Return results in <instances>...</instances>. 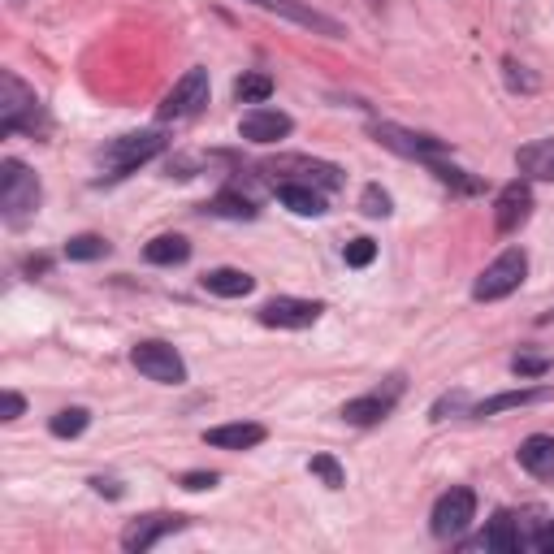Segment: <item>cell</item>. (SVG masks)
<instances>
[{
    "label": "cell",
    "instance_id": "obj_1",
    "mask_svg": "<svg viewBox=\"0 0 554 554\" xmlns=\"http://www.w3.org/2000/svg\"><path fill=\"white\" fill-rule=\"evenodd\" d=\"M0 130H22V135H31V139H44L52 130L39 96L13 70L0 74Z\"/></svg>",
    "mask_w": 554,
    "mask_h": 554
},
{
    "label": "cell",
    "instance_id": "obj_2",
    "mask_svg": "<svg viewBox=\"0 0 554 554\" xmlns=\"http://www.w3.org/2000/svg\"><path fill=\"white\" fill-rule=\"evenodd\" d=\"M39 200H44V187L39 178L26 169L22 161H0V213H5V226L22 230L26 221L39 213Z\"/></svg>",
    "mask_w": 554,
    "mask_h": 554
},
{
    "label": "cell",
    "instance_id": "obj_3",
    "mask_svg": "<svg viewBox=\"0 0 554 554\" xmlns=\"http://www.w3.org/2000/svg\"><path fill=\"white\" fill-rule=\"evenodd\" d=\"M524 273H529V256H524L520 247H507L494 265H485V273L477 277V286H472V299H481V303L507 299L511 290H520Z\"/></svg>",
    "mask_w": 554,
    "mask_h": 554
},
{
    "label": "cell",
    "instance_id": "obj_4",
    "mask_svg": "<svg viewBox=\"0 0 554 554\" xmlns=\"http://www.w3.org/2000/svg\"><path fill=\"white\" fill-rule=\"evenodd\" d=\"M130 364H135L148 381H161V386H182V381H187V364H182V355L169 347V342H161V338L135 342Z\"/></svg>",
    "mask_w": 554,
    "mask_h": 554
},
{
    "label": "cell",
    "instance_id": "obj_5",
    "mask_svg": "<svg viewBox=\"0 0 554 554\" xmlns=\"http://www.w3.org/2000/svg\"><path fill=\"white\" fill-rule=\"evenodd\" d=\"M260 169L282 182H308V187H321V191L342 187V169L329 161H312V156H273V161H265Z\"/></svg>",
    "mask_w": 554,
    "mask_h": 554
},
{
    "label": "cell",
    "instance_id": "obj_6",
    "mask_svg": "<svg viewBox=\"0 0 554 554\" xmlns=\"http://www.w3.org/2000/svg\"><path fill=\"white\" fill-rule=\"evenodd\" d=\"M165 152V135L161 130H139V135H122L113 139L109 148H104V165L113 169V178L130 174V169H139L143 161H152V156Z\"/></svg>",
    "mask_w": 554,
    "mask_h": 554
},
{
    "label": "cell",
    "instance_id": "obj_7",
    "mask_svg": "<svg viewBox=\"0 0 554 554\" xmlns=\"http://www.w3.org/2000/svg\"><path fill=\"white\" fill-rule=\"evenodd\" d=\"M472 516H477V494L468 490V485H455V490H446L438 498V507H433V537H442V542H451V537H459L472 524Z\"/></svg>",
    "mask_w": 554,
    "mask_h": 554
},
{
    "label": "cell",
    "instance_id": "obj_8",
    "mask_svg": "<svg viewBox=\"0 0 554 554\" xmlns=\"http://www.w3.org/2000/svg\"><path fill=\"white\" fill-rule=\"evenodd\" d=\"M208 104V70H187L174 83V91L161 100V122H178V117H195Z\"/></svg>",
    "mask_w": 554,
    "mask_h": 554
},
{
    "label": "cell",
    "instance_id": "obj_9",
    "mask_svg": "<svg viewBox=\"0 0 554 554\" xmlns=\"http://www.w3.org/2000/svg\"><path fill=\"white\" fill-rule=\"evenodd\" d=\"M399 394H403V381L390 377L386 390H373V394H360V399L342 403V420H347V425H360V429L364 425H377V420L390 416V407L399 403Z\"/></svg>",
    "mask_w": 554,
    "mask_h": 554
},
{
    "label": "cell",
    "instance_id": "obj_10",
    "mask_svg": "<svg viewBox=\"0 0 554 554\" xmlns=\"http://www.w3.org/2000/svg\"><path fill=\"white\" fill-rule=\"evenodd\" d=\"M373 139L381 143V148H390V152L416 156V161H429V156L446 152V143H442V139H433V135H412V130L390 126V122H373Z\"/></svg>",
    "mask_w": 554,
    "mask_h": 554
},
{
    "label": "cell",
    "instance_id": "obj_11",
    "mask_svg": "<svg viewBox=\"0 0 554 554\" xmlns=\"http://www.w3.org/2000/svg\"><path fill=\"white\" fill-rule=\"evenodd\" d=\"M325 308L316 299H269L265 308H260V325L269 329H308L316 325V316Z\"/></svg>",
    "mask_w": 554,
    "mask_h": 554
},
{
    "label": "cell",
    "instance_id": "obj_12",
    "mask_svg": "<svg viewBox=\"0 0 554 554\" xmlns=\"http://www.w3.org/2000/svg\"><path fill=\"white\" fill-rule=\"evenodd\" d=\"M187 529V516H143V520H130L126 524V533H122V546L130 554H143V550H152L161 537L169 533H182Z\"/></svg>",
    "mask_w": 554,
    "mask_h": 554
},
{
    "label": "cell",
    "instance_id": "obj_13",
    "mask_svg": "<svg viewBox=\"0 0 554 554\" xmlns=\"http://www.w3.org/2000/svg\"><path fill=\"white\" fill-rule=\"evenodd\" d=\"M290 130H295V122H290L282 109H265V104H252L239 122V135L247 143H277V139H286Z\"/></svg>",
    "mask_w": 554,
    "mask_h": 554
},
{
    "label": "cell",
    "instance_id": "obj_14",
    "mask_svg": "<svg viewBox=\"0 0 554 554\" xmlns=\"http://www.w3.org/2000/svg\"><path fill=\"white\" fill-rule=\"evenodd\" d=\"M529 213H533L529 182H507V187L498 191V204H494V226H498V234L520 230L524 221H529Z\"/></svg>",
    "mask_w": 554,
    "mask_h": 554
},
{
    "label": "cell",
    "instance_id": "obj_15",
    "mask_svg": "<svg viewBox=\"0 0 554 554\" xmlns=\"http://www.w3.org/2000/svg\"><path fill=\"white\" fill-rule=\"evenodd\" d=\"M252 5H260L265 13H277V18H286V22L308 26V31H321V35H342V26H338L334 18L316 13L312 5H303V0H252Z\"/></svg>",
    "mask_w": 554,
    "mask_h": 554
},
{
    "label": "cell",
    "instance_id": "obj_16",
    "mask_svg": "<svg viewBox=\"0 0 554 554\" xmlns=\"http://www.w3.org/2000/svg\"><path fill=\"white\" fill-rule=\"evenodd\" d=\"M208 446H221V451H252V446L265 442V425H252V420H239V425H217L204 433Z\"/></svg>",
    "mask_w": 554,
    "mask_h": 554
},
{
    "label": "cell",
    "instance_id": "obj_17",
    "mask_svg": "<svg viewBox=\"0 0 554 554\" xmlns=\"http://www.w3.org/2000/svg\"><path fill=\"white\" fill-rule=\"evenodd\" d=\"M520 468H529L533 477H542V481H554V438H546V433H533V438H524L520 442Z\"/></svg>",
    "mask_w": 554,
    "mask_h": 554
},
{
    "label": "cell",
    "instance_id": "obj_18",
    "mask_svg": "<svg viewBox=\"0 0 554 554\" xmlns=\"http://www.w3.org/2000/svg\"><path fill=\"white\" fill-rule=\"evenodd\" d=\"M277 200H282L290 213H299V217H321L325 213L321 187H308V182H277Z\"/></svg>",
    "mask_w": 554,
    "mask_h": 554
},
{
    "label": "cell",
    "instance_id": "obj_19",
    "mask_svg": "<svg viewBox=\"0 0 554 554\" xmlns=\"http://www.w3.org/2000/svg\"><path fill=\"white\" fill-rule=\"evenodd\" d=\"M516 165H520L524 178L554 182V139H537V143H529V148H520Z\"/></svg>",
    "mask_w": 554,
    "mask_h": 554
},
{
    "label": "cell",
    "instance_id": "obj_20",
    "mask_svg": "<svg viewBox=\"0 0 554 554\" xmlns=\"http://www.w3.org/2000/svg\"><path fill=\"white\" fill-rule=\"evenodd\" d=\"M204 290L208 295H221V299H243L256 290V277L243 269H213V273H204Z\"/></svg>",
    "mask_w": 554,
    "mask_h": 554
},
{
    "label": "cell",
    "instance_id": "obj_21",
    "mask_svg": "<svg viewBox=\"0 0 554 554\" xmlns=\"http://www.w3.org/2000/svg\"><path fill=\"white\" fill-rule=\"evenodd\" d=\"M481 546L485 550H498V554H511V550H520V520H516V511H498L494 524L485 529L481 537Z\"/></svg>",
    "mask_w": 554,
    "mask_h": 554
},
{
    "label": "cell",
    "instance_id": "obj_22",
    "mask_svg": "<svg viewBox=\"0 0 554 554\" xmlns=\"http://www.w3.org/2000/svg\"><path fill=\"white\" fill-rule=\"evenodd\" d=\"M550 390L546 386H533V390H507V394H494L472 407V416H498V412H511V407H529V403H546Z\"/></svg>",
    "mask_w": 554,
    "mask_h": 554
},
{
    "label": "cell",
    "instance_id": "obj_23",
    "mask_svg": "<svg viewBox=\"0 0 554 554\" xmlns=\"http://www.w3.org/2000/svg\"><path fill=\"white\" fill-rule=\"evenodd\" d=\"M143 256H148L152 265H182V260L191 256V243L182 239V234H161V239H152L143 247Z\"/></svg>",
    "mask_w": 554,
    "mask_h": 554
},
{
    "label": "cell",
    "instance_id": "obj_24",
    "mask_svg": "<svg viewBox=\"0 0 554 554\" xmlns=\"http://www.w3.org/2000/svg\"><path fill=\"white\" fill-rule=\"evenodd\" d=\"M269 96H273V78L260 74V70L243 74L239 83H234V100H239V104H265Z\"/></svg>",
    "mask_w": 554,
    "mask_h": 554
},
{
    "label": "cell",
    "instance_id": "obj_25",
    "mask_svg": "<svg viewBox=\"0 0 554 554\" xmlns=\"http://www.w3.org/2000/svg\"><path fill=\"white\" fill-rule=\"evenodd\" d=\"M91 425V412L87 407H61L57 416L48 420V429H52V438H78Z\"/></svg>",
    "mask_w": 554,
    "mask_h": 554
},
{
    "label": "cell",
    "instance_id": "obj_26",
    "mask_svg": "<svg viewBox=\"0 0 554 554\" xmlns=\"http://www.w3.org/2000/svg\"><path fill=\"white\" fill-rule=\"evenodd\" d=\"M208 213L217 217H230V221H252L256 217V204L247 200V195H234V191H221L213 204H208Z\"/></svg>",
    "mask_w": 554,
    "mask_h": 554
},
{
    "label": "cell",
    "instance_id": "obj_27",
    "mask_svg": "<svg viewBox=\"0 0 554 554\" xmlns=\"http://www.w3.org/2000/svg\"><path fill=\"white\" fill-rule=\"evenodd\" d=\"M65 256L70 260H104L109 256V243H104L100 234H78V239L65 243Z\"/></svg>",
    "mask_w": 554,
    "mask_h": 554
},
{
    "label": "cell",
    "instance_id": "obj_28",
    "mask_svg": "<svg viewBox=\"0 0 554 554\" xmlns=\"http://www.w3.org/2000/svg\"><path fill=\"white\" fill-rule=\"evenodd\" d=\"M308 468H312V477H321L329 485V490H342V485H347V472H342V464L334 455H312Z\"/></svg>",
    "mask_w": 554,
    "mask_h": 554
},
{
    "label": "cell",
    "instance_id": "obj_29",
    "mask_svg": "<svg viewBox=\"0 0 554 554\" xmlns=\"http://www.w3.org/2000/svg\"><path fill=\"white\" fill-rule=\"evenodd\" d=\"M342 260H347L351 269H368L377 260V243L373 239H351L347 247H342Z\"/></svg>",
    "mask_w": 554,
    "mask_h": 554
},
{
    "label": "cell",
    "instance_id": "obj_30",
    "mask_svg": "<svg viewBox=\"0 0 554 554\" xmlns=\"http://www.w3.org/2000/svg\"><path fill=\"white\" fill-rule=\"evenodd\" d=\"M360 208L368 217H390V195L381 191V187H364V195H360Z\"/></svg>",
    "mask_w": 554,
    "mask_h": 554
},
{
    "label": "cell",
    "instance_id": "obj_31",
    "mask_svg": "<svg viewBox=\"0 0 554 554\" xmlns=\"http://www.w3.org/2000/svg\"><path fill=\"white\" fill-rule=\"evenodd\" d=\"M511 373L516 377H546L550 360H542V355H516V360H511Z\"/></svg>",
    "mask_w": 554,
    "mask_h": 554
},
{
    "label": "cell",
    "instance_id": "obj_32",
    "mask_svg": "<svg viewBox=\"0 0 554 554\" xmlns=\"http://www.w3.org/2000/svg\"><path fill=\"white\" fill-rule=\"evenodd\" d=\"M217 481H221L217 472H187V477H182L178 485H182V490H191V494H200V490H213Z\"/></svg>",
    "mask_w": 554,
    "mask_h": 554
},
{
    "label": "cell",
    "instance_id": "obj_33",
    "mask_svg": "<svg viewBox=\"0 0 554 554\" xmlns=\"http://www.w3.org/2000/svg\"><path fill=\"white\" fill-rule=\"evenodd\" d=\"M22 394H13V390H5V399H0V420H18L22 416Z\"/></svg>",
    "mask_w": 554,
    "mask_h": 554
},
{
    "label": "cell",
    "instance_id": "obj_34",
    "mask_svg": "<svg viewBox=\"0 0 554 554\" xmlns=\"http://www.w3.org/2000/svg\"><path fill=\"white\" fill-rule=\"evenodd\" d=\"M468 399H464V394H446V399H438V407H433V420H446V412H459V407H464Z\"/></svg>",
    "mask_w": 554,
    "mask_h": 554
},
{
    "label": "cell",
    "instance_id": "obj_35",
    "mask_svg": "<svg viewBox=\"0 0 554 554\" xmlns=\"http://www.w3.org/2000/svg\"><path fill=\"white\" fill-rule=\"evenodd\" d=\"M533 550H546V554H554V520H546L542 529H537V537H533Z\"/></svg>",
    "mask_w": 554,
    "mask_h": 554
},
{
    "label": "cell",
    "instance_id": "obj_36",
    "mask_svg": "<svg viewBox=\"0 0 554 554\" xmlns=\"http://www.w3.org/2000/svg\"><path fill=\"white\" fill-rule=\"evenodd\" d=\"M507 78H511V87H524V91H533V87H537L529 74H520V65H516V61H507Z\"/></svg>",
    "mask_w": 554,
    "mask_h": 554
},
{
    "label": "cell",
    "instance_id": "obj_37",
    "mask_svg": "<svg viewBox=\"0 0 554 554\" xmlns=\"http://www.w3.org/2000/svg\"><path fill=\"white\" fill-rule=\"evenodd\" d=\"M91 490H96V494H104V498H122V485H117V481H104V477H96V481H91Z\"/></svg>",
    "mask_w": 554,
    "mask_h": 554
}]
</instances>
